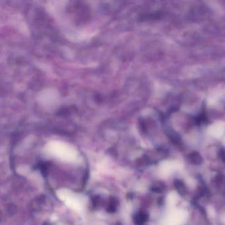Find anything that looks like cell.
<instances>
[{
    "label": "cell",
    "mask_w": 225,
    "mask_h": 225,
    "mask_svg": "<svg viewBox=\"0 0 225 225\" xmlns=\"http://www.w3.org/2000/svg\"><path fill=\"white\" fill-rule=\"evenodd\" d=\"M175 186L180 193L184 194L185 193V192H186V187H185L184 184L182 181H180V180L176 181V182H175Z\"/></svg>",
    "instance_id": "obj_2"
},
{
    "label": "cell",
    "mask_w": 225,
    "mask_h": 225,
    "mask_svg": "<svg viewBox=\"0 0 225 225\" xmlns=\"http://www.w3.org/2000/svg\"><path fill=\"white\" fill-rule=\"evenodd\" d=\"M147 219H148L147 215L142 213L138 214V215L136 216L135 220V223L137 224H142L144 222L146 221V220H147Z\"/></svg>",
    "instance_id": "obj_1"
},
{
    "label": "cell",
    "mask_w": 225,
    "mask_h": 225,
    "mask_svg": "<svg viewBox=\"0 0 225 225\" xmlns=\"http://www.w3.org/2000/svg\"><path fill=\"white\" fill-rule=\"evenodd\" d=\"M191 160L195 165H199L202 162V158L199 154L196 153H193L191 156Z\"/></svg>",
    "instance_id": "obj_3"
}]
</instances>
